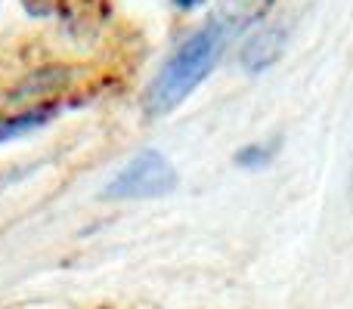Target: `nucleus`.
<instances>
[{"label":"nucleus","instance_id":"nucleus-4","mask_svg":"<svg viewBox=\"0 0 353 309\" xmlns=\"http://www.w3.org/2000/svg\"><path fill=\"white\" fill-rule=\"evenodd\" d=\"M273 3L276 0H220L214 22H217L220 28L232 37V34H239L242 28H248V25L261 22Z\"/></svg>","mask_w":353,"mask_h":309},{"label":"nucleus","instance_id":"nucleus-9","mask_svg":"<svg viewBox=\"0 0 353 309\" xmlns=\"http://www.w3.org/2000/svg\"><path fill=\"white\" fill-rule=\"evenodd\" d=\"M199 3H205V0H174V6H180V10H192Z\"/></svg>","mask_w":353,"mask_h":309},{"label":"nucleus","instance_id":"nucleus-10","mask_svg":"<svg viewBox=\"0 0 353 309\" xmlns=\"http://www.w3.org/2000/svg\"><path fill=\"white\" fill-rule=\"evenodd\" d=\"M350 201H353V176H350Z\"/></svg>","mask_w":353,"mask_h":309},{"label":"nucleus","instance_id":"nucleus-3","mask_svg":"<svg viewBox=\"0 0 353 309\" xmlns=\"http://www.w3.org/2000/svg\"><path fill=\"white\" fill-rule=\"evenodd\" d=\"M285 43H288L285 25H267V28H261L257 34H251L248 41H245L242 53H239V62H242V68L251 74L267 72L270 65H276V62L282 59Z\"/></svg>","mask_w":353,"mask_h":309},{"label":"nucleus","instance_id":"nucleus-6","mask_svg":"<svg viewBox=\"0 0 353 309\" xmlns=\"http://www.w3.org/2000/svg\"><path fill=\"white\" fill-rule=\"evenodd\" d=\"M56 115V105H34V109H25L19 115L0 118V142L16 140V136L28 134V130H37Z\"/></svg>","mask_w":353,"mask_h":309},{"label":"nucleus","instance_id":"nucleus-5","mask_svg":"<svg viewBox=\"0 0 353 309\" xmlns=\"http://www.w3.org/2000/svg\"><path fill=\"white\" fill-rule=\"evenodd\" d=\"M68 84V72L65 68H41V72L28 74L22 84L12 90V103H22V99L34 96V99H50Z\"/></svg>","mask_w":353,"mask_h":309},{"label":"nucleus","instance_id":"nucleus-2","mask_svg":"<svg viewBox=\"0 0 353 309\" xmlns=\"http://www.w3.org/2000/svg\"><path fill=\"white\" fill-rule=\"evenodd\" d=\"M176 189V170L161 152L146 149L134 155L103 189V198L128 201V198H161Z\"/></svg>","mask_w":353,"mask_h":309},{"label":"nucleus","instance_id":"nucleus-8","mask_svg":"<svg viewBox=\"0 0 353 309\" xmlns=\"http://www.w3.org/2000/svg\"><path fill=\"white\" fill-rule=\"evenodd\" d=\"M19 3H22V10L34 19H53L65 10L68 0H19Z\"/></svg>","mask_w":353,"mask_h":309},{"label":"nucleus","instance_id":"nucleus-7","mask_svg":"<svg viewBox=\"0 0 353 309\" xmlns=\"http://www.w3.org/2000/svg\"><path fill=\"white\" fill-rule=\"evenodd\" d=\"M273 155H276V142H251L242 152H236V164L245 170H261L273 161Z\"/></svg>","mask_w":353,"mask_h":309},{"label":"nucleus","instance_id":"nucleus-1","mask_svg":"<svg viewBox=\"0 0 353 309\" xmlns=\"http://www.w3.org/2000/svg\"><path fill=\"white\" fill-rule=\"evenodd\" d=\"M226 41H230V34L217 22H208L201 31L186 37L174 50L171 59L165 62V68L155 74L152 84L146 87V93H143V111H146V118H161L168 111H174L211 74V68L217 65L220 53H223Z\"/></svg>","mask_w":353,"mask_h":309}]
</instances>
